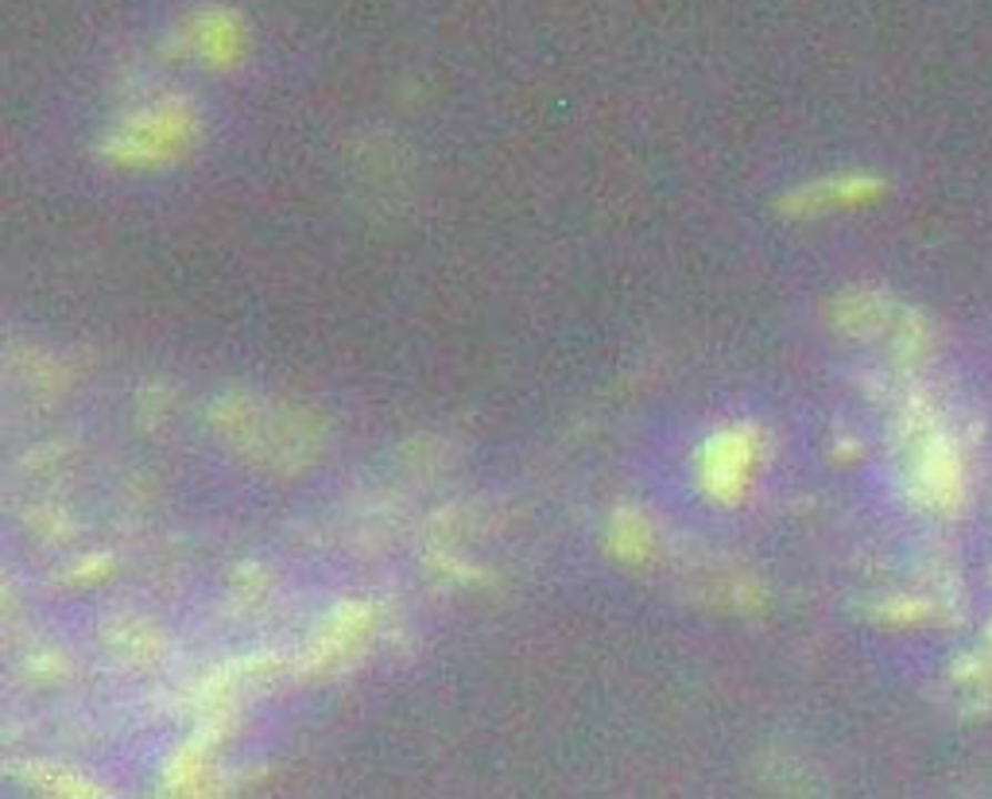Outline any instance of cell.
Masks as SVG:
<instances>
[{
	"mask_svg": "<svg viewBox=\"0 0 992 799\" xmlns=\"http://www.w3.org/2000/svg\"><path fill=\"white\" fill-rule=\"evenodd\" d=\"M191 132H194L191 109H179V105L148 109V113H140L136 121H129L117 132L109 152L121 163H160L168 155H175L191 140Z\"/></svg>",
	"mask_w": 992,
	"mask_h": 799,
	"instance_id": "1",
	"label": "cell"
},
{
	"mask_svg": "<svg viewBox=\"0 0 992 799\" xmlns=\"http://www.w3.org/2000/svg\"><path fill=\"white\" fill-rule=\"evenodd\" d=\"M752 458H756L752 431H726V435H718L710 446H706V462H702L706 493L726 500V505L737 500L745 493Z\"/></svg>",
	"mask_w": 992,
	"mask_h": 799,
	"instance_id": "2",
	"label": "cell"
}]
</instances>
